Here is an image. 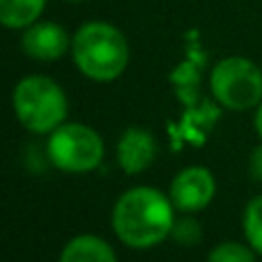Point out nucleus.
I'll return each mask as SVG.
<instances>
[{"instance_id":"obj_8","label":"nucleus","mask_w":262,"mask_h":262,"mask_svg":"<svg viewBox=\"0 0 262 262\" xmlns=\"http://www.w3.org/2000/svg\"><path fill=\"white\" fill-rule=\"evenodd\" d=\"M157 138L152 131L143 127H129L122 131L118 140V163L127 175H138V172L147 170L157 159Z\"/></svg>"},{"instance_id":"obj_3","label":"nucleus","mask_w":262,"mask_h":262,"mask_svg":"<svg viewBox=\"0 0 262 262\" xmlns=\"http://www.w3.org/2000/svg\"><path fill=\"white\" fill-rule=\"evenodd\" d=\"M12 108L30 134H51L67 120L69 101L58 81L44 74L21 78L12 90Z\"/></svg>"},{"instance_id":"obj_7","label":"nucleus","mask_w":262,"mask_h":262,"mask_svg":"<svg viewBox=\"0 0 262 262\" xmlns=\"http://www.w3.org/2000/svg\"><path fill=\"white\" fill-rule=\"evenodd\" d=\"M21 46L28 58L39 62H53L62 58L67 51H72V37L60 23L35 21L23 30Z\"/></svg>"},{"instance_id":"obj_11","label":"nucleus","mask_w":262,"mask_h":262,"mask_svg":"<svg viewBox=\"0 0 262 262\" xmlns=\"http://www.w3.org/2000/svg\"><path fill=\"white\" fill-rule=\"evenodd\" d=\"M242 228H244V237L251 244V249L262 255V195L251 198L249 205L244 207Z\"/></svg>"},{"instance_id":"obj_5","label":"nucleus","mask_w":262,"mask_h":262,"mask_svg":"<svg viewBox=\"0 0 262 262\" xmlns=\"http://www.w3.org/2000/svg\"><path fill=\"white\" fill-rule=\"evenodd\" d=\"M209 88L223 108H258L262 101V69L249 58L228 55L214 64L209 74Z\"/></svg>"},{"instance_id":"obj_14","label":"nucleus","mask_w":262,"mask_h":262,"mask_svg":"<svg viewBox=\"0 0 262 262\" xmlns=\"http://www.w3.org/2000/svg\"><path fill=\"white\" fill-rule=\"evenodd\" d=\"M249 172L253 180L262 182V145H258V147L251 152V159H249Z\"/></svg>"},{"instance_id":"obj_10","label":"nucleus","mask_w":262,"mask_h":262,"mask_svg":"<svg viewBox=\"0 0 262 262\" xmlns=\"http://www.w3.org/2000/svg\"><path fill=\"white\" fill-rule=\"evenodd\" d=\"M49 0H0V21L9 30H26L39 21Z\"/></svg>"},{"instance_id":"obj_9","label":"nucleus","mask_w":262,"mask_h":262,"mask_svg":"<svg viewBox=\"0 0 262 262\" xmlns=\"http://www.w3.org/2000/svg\"><path fill=\"white\" fill-rule=\"evenodd\" d=\"M58 262H118V255L101 237L78 235L64 244Z\"/></svg>"},{"instance_id":"obj_12","label":"nucleus","mask_w":262,"mask_h":262,"mask_svg":"<svg viewBox=\"0 0 262 262\" xmlns=\"http://www.w3.org/2000/svg\"><path fill=\"white\" fill-rule=\"evenodd\" d=\"M207 262H255V251L249 242H221L209 251Z\"/></svg>"},{"instance_id":"obj_16","label":"nucleus","mask_w":262,"mask_h":262,"mask_svg":"<svg viewBox=\"0 0 262 262\" xmlns=\"http://www.w3.org/2000/svg\"><path fill=\"white\" fill-rule=\"evenodd\" d=\"M64 3H83V0H64Z\"/></svg>"},{"instance_id":"obj_1","label":"nucleus","mask_w":262,"mask_h":262,"mask_svg":"<svg viewBox=\"0 0 262 262\" xmlns=\"http://www.w3.org/2000/svg\"><path fill=\"white\" fill-rule=\"evenodd\" d=\"M170 195L154 186H134L124 191L111 212V226L118 239L129 249H152L170 237L175 223Z\"/></svg>"},{"instance_id":"obj_15","label":"nucleus","mask_w":262,"mask_h":262,"mask_svg":"<svg viewBox=\"0 0 262 262\" xmlns=\"http://www.w3.org/2000/svg\"><path fill=\"white\" fill-rule=\"evenodd\" d=\"M253 127H255V131H258V136H260V138H262V101H260V106H258V108H255Z\"/></svg>"},{"instance_id":"obj_4","label":"nucleus","mask_w":262,"mask_h":262,"mask_svg":"<svg viewBox=\"0 0 262 262\" xmlns=\"http://www.w3.org/2000/svg\"><path fill=\"white\" fill-rule=\"evenodd\" d=\"M46 154L58 170L83 175L99 168L104 159V138L88 124L62 122L49 134Z\"/></svg>"},{"instance_id":"obj_6","label":"nucleus","mask_w":262,"mask_h":262,"mask_svg":"<svg viewBox=\"0 0 262 262\" xmlns=\"http://www.w3.org/2000/svg\"><path fill=\"white\" fill-rule=\"evenodd\" d=\"M216 193V180L205 166H189L180 170L170 182V195L177 212L193 214L205 209Z\"/></svg>"},{"instance_id":"obj_13","label":"nucleus","mask_w":262,"mask_h":262,"mask_svg":"<svg viewBox=\"0 0 262 262\" xmlns=\"http://www.w3.org/2000/svg\"><path fill=\"white\" fill-rule=\"evenodd\" d=\"M170 237L180 246H195V244H200V239H203V226H200L198 219L186 214V216L175 219Z\"/></svg>"},{"instance_id":"obj_2","label":"nucleus","mask_w":262,"mask_h":262,"mask_svg":"<svg viewBox=\"0 0 262 262\" xmlns=\"http://www.w3.org/2000/svg\"><path fill=\"white\" fill-rule=\"evenodd\" d=\"M72 58L85 78L111 83L127 69L129 41L113 23L88 21L72 37Z\"/></svg>"}]
</instances>
